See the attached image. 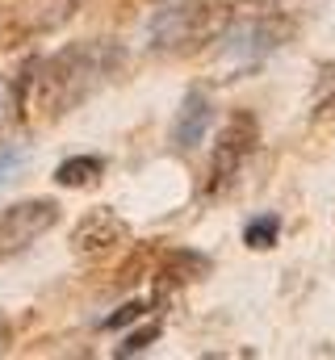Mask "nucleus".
<instances>
[{
  "label": "nucleus",
  "instance_id": "nucleus-1",
  "mask_svg": "<svg viewBox=\"0 0 335 360\" xmlns=\"http://www.w3.org/2000/svg\"><path fill=\"white\" fill-rule=\"evenodd\" d=\"M118 68H122V46L118 42H96V38L72 42V46L46 55V59L25 63L17 105H21L25 117H42V122L63 117L76 105H84Z\"/></svg>",
  "mask_w": 335,
  "mask_h": 360
},
{
  "label": "nucleus",
  "instance_id": "nucleus-2",
  "mask_svg": "<svg viewBox=\"0 0 335 360\" xmlns=\"http://www.w3.org/2000/svg\"><path fill=\"white\" fill-rule=\"evenodd\" d=\"M231 21H235V13L227 0H172L151 17L147 46H151V55L184 59V55H197L201 46L218 42Z\"/></svg>",
  "mask_w": 335,
  "mask_h": 360
},
{
  "label": "nucleus",
  "instance_id": "nucleus-3",
  "mask_svg": "<svg viewBox=\"0 0 335 360\" xmlns=\"http://www.w3.org/2000/svg\"><path fill=\"white\" fill-rule=\"evenodd\" d=\"M293 38V17L289 13H260V17H248V21H231L222 30V63L231 68H260L264 59H272L285 42Z\"/></svg>",
  "mask_w": 335,
  "mask_h": 360
},
{
  "label": "nucleus",
  "instance_id": "nucleus-4",
  "mask_svg": "<svg viewBox=\"0 0 335 360\" xmlns=\"http://www.w3.org/2000/svg\"><path fill=\"white\" fill-rule=\"evenodd\" d=\"M255 143H260L255 117H251L248 109L235 113V117L222 126V134H218V143H214V151H210V180H206V193H222L231 180L239 176V168H244V160L255 151Z\"/></svg>",
  "mask_w": 335,
  "mask_h": 360
},
{
  "label": "nucleus",
  "instance_id": "nucleus-5",
  "mask_svg": "<svg viewBox=\"0 0 335 360\" xmlns=\"http://www.w3.org/2000/svg\"><path fill=\"white\" fill-rule=\"evenodd\" d=\"M59 222V205L51 197H34V201H17L0 214V260L25 252L30 243H38L51 226Z\"/></svg>",
  "mask_w": 335,
  "mask_h": 360
},
{
  "label": "nucleus",
  "instance_id": "nucleus-6",
  "mask_svg": "<svg viewBox=\"0 0 335 360\" xmlns=\"http://www.w3.org/2000/svg\"><path fill=\"white\" fill-rule=\"evenodd\" d=\"M210 122H214V101H210V92L206 89H189L184 96H180V109H176L172 130H168L172 151H176V155H193V151L201 147Z\"/></svg>",
  "mask_w": 335,
  "mask_h": 360
},
{
  "label": "nucleus",
  "instance_id": "nucleus-7",
  "mask_svg": "<svg viewBox=\"0 0 335 360\" xmlns=\"http://www.w3.org/2000/svg\"><path fill=\"white\" fill-rule=\"evenodd\" d=\"M130 239V222L122 218V214H113V210H88L80 222H76V231H72V252L76 256H105L109 248H118V243H126Z\"/></svg>",
  "mask_w": 335,
  "mask_h": 360
},
{
  "label": "nucleus",
  "instance_id": "nucleus-8",
  "mask_svg": "<svg viewBox=\"0 0 335 360\" xmlns=\"http://www.w3.org/2000/svg\"><path fill=\"white\" fill-rule=\"evenodd\" d=\"M80 8V0H25L21 8H13L4 34L8 38H30V34H46L59 21H68Z\"/></svg>",
  "mask_w": 335,
  "mask_h": 360
},
{
  "label": "nucleus",
  "instance_id": "nucleus-9",
  "mask_svg": "<svg viewBox=\"0 0 335 360\" xmlns=\"http://www.w3.org/2000/svg\"><path fill=\"white\" fill-rule=\"evenodd\" d=\"M210 256H201V252H189V248H176V252H168L164 264H160V276L172 281V285H189V281H201V276H210Z\"/></svg>",
  "mask_w": 335,
  "mask_h": 360
},
{
  "label": "nucleus",
  "instance_id": "nucleus-10",
  "mask_svg": "<svg viewBox=\"0 0 335 360\" xmlns=\"http://www.w3.org/2000/svg\"><path fill=\"white\" fill-rule=\"evenodd\" d=\"M101 172H105V160H101V155H68V160L55 168V180H59L63 188H84V184H92Z\"/></svg>",
  "mask_w": 335,
  "mask_h": 360
},
{
  "label": "nucleus",
  "instance_id": "nucleus-11",
  "mask_svg": "<svg viewBox=\"0 0 335 360\" xmlns=\"http://www.w3.org/2000/svg\"><path fill=\"white\" fill-rule=\"evenodd\" d=\"M277 239H281V218L277 214H260L244 226V243L251 252H268V248H277Z\"/></svg>",
  "mask_w": 335,
  "mask_h": 360
},
{
  "label": "nucleus",
  "instance_id": "nucleus-12",
  "mask_svg": "<svg viewBox=\"0 0 335 360\" xmlns=\"http://www.w3.org/2000/svg\"><path fill=\"white\" fill-rule=\"evenodd\" d=\"M21 168H25V151L21 147H0V188L21 176Z\"/></svg>",
  "mask_w": 335,
  "mask_h": 360
},
{
  "label": "nucleus",
  "instance_id": "nucleus-13",
  "mask_svg": "<svg viewBox=\"0 0 335 360\" xmlns=\"http://www.w3.org/2000/svg\"><path fill=\"white\" fill-rule=\"evenodd\" d=\"M143 314H147V302H139V297H134V302L118 306V314H109L101 327H105V331H118V327H130V323H139Z\"/></svg>",
  "mask_w": 335,
  "mask_h": 360
},
{
  "label": "nucleus",
  "instance_id": "nucleus-14",
  "mask_svg": "<svg viewBox=\"0 0 335 360\" xmlns=\"http://www.w3.org/2000/svg\"><path fill=\"white\" fill-rule=\"evenodd\" d=\"M160 340V323H147V327H139V331H130L126 335V344L118 348V356H130V352H143L147 344H156Z\"/></svg>",
  "mask_w": 335,
  "mask_h": 360
},
{
  "label": "nucleus",
  "instance_id": "nucleus-15",
  "mask_svg": "<svg viewBox=\"0 0 335 360\" xmlns=\"http://www.w3.org/2000/svg\"><path fill=\"white\" fill-rule=\"evenodd\" d=\"M315 122H335V92L319 101V109H315Z\"/></svg>",
  "mask_w": 335,
  "mask_h": 360
},
{
  "label": "nucleus",
  "instance_id": "nucleus-16",
  "mask_svg": "<svg viewBox=\"0 0 335 360\" xmlns=\"http://www.w3.org/2000/svg\"><path fill=\"white\" fill-rule=\"evenodd\" d=\"M8 344H13V327H8V319L0 314V356L8 352Z\"/></svg>",
  "mask_w": 335,
  "mask_h": 360
},
{
  "label": "nucleus",
  "instance_id": "nucleus-17",
  "mask_svg": "<svg viewBox=\"0 0 335 360\" xmlns=\"http://www.w3.org/2000/svg\"><path fill=\"white\" fill-rule=\"evenodd\" d=\"M235 4H251V8H277V0H235Z\"/></svg>",
  "mask_w": 335,
  "mask_h": 360
}]
</instances>
